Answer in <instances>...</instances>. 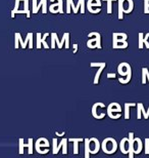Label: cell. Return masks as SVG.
I'll list each match as a JSON object with an SVG mask.
<instances>
[{
	"label": "cell",
	"instance_id": "cell-1",
	"mask_svg": "<svg viewBox=\"0 0 149 158\" xmlns=\"http://www.w3.org/2000/svg\"><path fill=\"white\" fill-rule=\"evenodd\" d=\"M89 146H90V153L97 154L100 150V143L96 138L89 139Z\"/></svg>",
	"mask_w": 149,
	"mask_h": 158
},
{
	"label": "cell",
	"instance_id": "cell-2",
	"mask_svg": "<svg viewBox=\"0 0 149 158\" xmlns=\"http://www.w3.org/2000/svg\"><path fill=\"white\" fill-rule=\"evenodd\" d=\"M134 133H129V138H128V144H129V149H128V154L129 158H134L135 154V149H134Z\"/></svg>",
	"mask_w": 149,
	"mask_h": 158
},
{
	"label": "cell",
	"instance_id": "cell-3",
	"mask_svg": "<svg viewBox=\"0 0 149 158\" xmlns=\"http://www.w3.org/2000/svg\"><path fill=\"white\" fill-rule=\"evenodd\" d=\"M99 106L102 107V108L105 107V105L103 103H96V104H94L93 107H92V115H93V117L94 118H96V119H102L105 116L104 113H101V115H97L96 114V108L97 107H99Z\"/></svg>",
	"mask_w": 149,
	"mask_h": 158
},
{
	"label": "cell",
	"instance_id": "cell-4",
	"mask_svg": "<svg viewBox=\"0 0 149 158\" xmlns=\"http://www.w3.org/2000/svg\"><path fill=\"white\" fill-rule=\"evenodd\" d=\"M113 42H120V41H126L128 36L125 33H113Z\"/></svg>",
	"mask_w": 149,
	"mask_h": 158
},
{
	"label": "cell",
	"instance_id": "cell-5",
	"mask_svg": "<svg viewBox=\"0 0 149 158\" xmlns=\"http://www.w3.org/2000/svg\"><path fill=\"white\" fill-rule=\"evenodd\" d=\"M84 140L82 138H78V139H69V142H73L74 143V154H79V144L80 142H83Z\"/></svg>",
	"mask_w": 149,
	"mask_h": 158
},
{
	"label": "cell",
	"instance_id": "cell-6",
	"mask_svg": "<svg viewBox=\"0 0 149 158\" xmlns=\"http://www.w3.org/2000/svg\"><path fill=\"white\" fill-rule=\"evenodd\" d=\"M105 66H106V64H105L104 62H102V65L100 66L99 70L97 71V73H96V75H95V78H94V84H97V83H98L99 78H100V75H101L102 71H103V69L105 68Z\"/></svg>",
	"mask_w": 149,
	"mask_h": 158
},
{
	"label": "cell",
	"instance_id": "cell-7",
	"mask_svg": "<svg viewBox=\"0 0 149 158\" xmlns=\"http://www.w3.org/2000/svg\"><path fill=\"white\" fill-rule=\"evenodd\" d=\"M136 104L135 103H126L125 104V118L126 119H129L130 118V107H135Z\"/></svg>",
	"mask_w": 149,
	"mask_h": 158
},
{
	"label": "cell",
	"instance_id": "cell-8",
	"mask_svg": "<svg viewBox=\"0 0 149 158\" xmlns=\"http://www.w3.org/2000/svg\"><path fill=\"white\" fill-rule=\"evenodd\" d=\"M84 2H85V0H79V3L77 4V6H75V9L73 12L77 13L78 10H79V7L81 6V13H85V4H84Z\"/></svg>",
	"mask_w": 149,
	"mask_h": 158
},
{
	"label": "cell",
	"instance_id": "cell-9",
	"mask_svg": "<svg viewBox=\"0 0 149 158\" xmlns=\"http://www.w3.org/2000/svg\"><path fill=\"white\" fill-rule=\"evenodd\" d=\"M113 49H127L128 43L127 41H120V42H113Z\"/></svg>",
	"mask_w": 149,
	"mask_h": 158
},
{
	"label": "cell",
	"instance_id": "cell-10",
	"mask_svg": "<svg viewBox=\"0 0 149 158\" xmlns=\"http://www.w3.org/2000/svg\"><path fill=\"white\" fill-rule=\"evenodd\" d=\"M89 37H92V36H95V38L97 40V45L96 47L97 49H101V43H100V38H101V36H100L99 33H97V32H93V33H90L88 35Z\"/></svg>",
	"mask_w": 149,
	"mask_h": 158
},
{
	"label": "cell",
	"instance_id": "cell-11",
	"mask_svg": "<svg viewBox=\"0 0 149 158\" xmlns=\"http://www.w3.org/2000/svg\"><path fill=\"white\" fill-rule=\"evenodd\" d=\"M52 1H58V3H56V4H54V5H51L50 6V12H53V13H57L59 12V2L62 1V0H51V2Z\"/></svg>",
	"mask_w": 149,
	"mask_h": 158
},
{
	"label": "cell",
	"instance_id": "cell-12",
	"mask_svg": "<svg viewBox=\"0 0 149 158\" xmlns=\"http://www.w3.org/2000/svg\"><path fill=\"white\" fill-rule=\"evenodd\" d=\"M85 158H90V146H89V139H85Z\"/></svg>",
	"mask_w": 149,
	"mask_h": 158
},
{
	"label": "cell",
	"instance_id": "cell-13",
	"mask_svg": "<svg viewBox=\"0 0 149 158\" xmlns=\"http://www.w3.org/2000/svg\"><path fill=\"white\" fill-rule=\"evenodd\" d=\"M128 142V138H124V139H121V153L123 154H128V151L126 150V148H125V144Z\"/></svg>",
	"mask_w": 149,
	"mask_h": 158
},
{
	"label": "cell",
	"instance_id": "cell-14",
	"mask_svg": "<svg viewBox=\"0 0 149 158\" xmlns=\"http://www.w3.org/2000/svg\"><path fill=\"white\" fill-rule=\"evenodd\" d=\"M135 142H137L138 143V149L135 150V154H139L141 153V151H142V141H141V139L139 138H134Z\"/></svg>",
	"mask_w": 149,
	"mask_h": 158
},
{
	"label": "cell",
	"instance_id": "cell-15",
	"mask_svg": "<svg viewBox=\"0 0 149 158\" xmlns=\"http://www.w3.org/2000/svg\"><path fill=\"white\" fill-rule=\"evenodd\" d=\"M118 18L121 20L123 18V12H125L123 7V0H118Z\"/></svg>",
	"mask_w": 149,
	"mask_h": 158
},
{
	"label": "cell",
	"instance_id": "cell-16",
	"mask_svg": "<svg viewBox=\"0 0 149 158\" xmlns=\"http://www.w3.org/2000/svg\"><path fill=\"white\" fill-rule=\"evenodd\" d=\"M146 76L148 77V80H149V73H148L147 68H143L142 69V83L143 84L146 83Z\"/></svg>",
	"mask_w": 149,
	"mask_h": 158
},
{
	"label": "cell",
	"instance_id": "cell-17",
	"mask_svg": "<svg viewBox=\"0 0 149 158\" xmlns=\"http://www.w3.org/2000/svg\"><path fill=\"white\" fill-rule=\"evenodd\" d=\"M96 45H97V40H96V38L90 39L87 42V46L89 47V49H94V47H96Z\"/></svg>",
	"mask_w": 149,
	"mask_h": 158
},
{
	"label": "cell",
	"instance_id": "cell-18",
	"mask_svg": "<svg viewBox=\"0 0 149 158\" xmlns=\"http://www.w3.org/2000/svg\"><path fill=\"white\" fill-rule=\"evenodd\" d=\"M67 140L66 139H62V154L66 155L67 154Z\"/></svg>",
	"mask_w": 149,
	"mask_h": 158
},
{
	"label": "cell",
	"instance_id": "cell-19",
	"mask_svg": "<svg viewBox=\"0 0 149 158\" xmlns=\"http://www.w3.org/2000/svg\"><path fill=\"white\" fill-rule=\"evenodd\" d=\"M88 5L89 6H100L101 5V1L100 0H88Z\"/></svg>",
	"mask_w": 149,
	"mask_h": 158
},
{
	"label": "cell",
	"instance_id": "cell-20",
	"mask_svg": "<svg viewBox=\"0 0 149 158\" xmlns=\"http://www.w3.org/2000/svg\"><path fill=\"white\" fill-rule=\"evenodd\" d=\"M103 1H106L107 2V13L110 15L112 12V3L113 1H116V0H103Z\"/></svg>",
	"mask_w": 149,
	"mask_h": 158
},
{
	"label": "cell",
	"instance_id": "cell-21",
	"mask_svg": "<svg viewBox=\"0 0 149 158\" xmlns=\"http://www.w3.org/2000/svg\"><path fill=\"white\" fill-rule=\"evenodd\" d=\"M53 144H52V153L53 154H57L58 151H57V140L56 139H53L52 140Z\"/></svg>",
	"mask_w": 149,
	"mask_h": 158
},
{
	"label": "cell",
	"instance_id": "cell-22",
	"mask_svg": "<svg viewBox=\"0 0 149 158\" xmlns=\"http://www.w3.org/2000/svg\"><path fill=\"white\" fill-rule=\"evenodd\" d=\"M141 113L144 115V119H148V117H149V107H148V110H147V111H145L143 104H141Z\"/></svg>",
	"mask_w": 149,
	"mask_h": 158
},
{
	"label": "cell",
	"instance_id": "cell-23",
	"mask_svg": "<svg viewBox=\"0 0 149 158\" xmlns=\"http://www.w3.org/2000/svg\"><path fill=\"white\" fill-rule=\"evenodd\" d=\"M143 38H144V35L143 33H139V49H142L143 46H144V42H143Z\"/></svg>",
	"mask_w": 149,
	"mask_h": 158
},
{
	"label": "cell",
	"instance_id": "cell-24",
	"mask_svg": "<svg viewBox=\"0 0 149 158\" xmlns=\"http://www.w3.org/2000/svg\"><path fill=\"white\" fill-rule=\"evenodd\" d=\"M131 76H132V73H130L127 75V78L126 79H123V78H120L118 80H120V82L121 83H123V84H126V83H128V82L131 80Z\"/></svg>",
	"mask_w": 149,
	"mask_h": 158
},
{
	"label": "cell",
	"instance_id": "cell-25",
	"mask_svg": "<svg viewBox=\"0 0 149 158\" xmlns=\"http://www.w3.org/2000/svg\"><path fill=\"white\" fill-rule=\"evenodd\" d=\"M28 148H29V154L33 153V140H32V139H30V140H29Z\"/></svg>",
	"mask_w": 149,
	"mask_h": 158
},
{
	"label": "cell",
	"instance_id": "cell-26",
	"mask_svg": "<svg viewBox=\"0 0 149 158\" xmlns=\"http://www.w3.org/2000/svg\"><path fill=\"white\" fill-rule=\"evenodd\" d=\"M145 154H149V139H145Z\"/></svg>",
	"mask_w": 149,
	"mask_h": 158
},
{
	"label": "cell",
	"instance_id": "cell-27",
	"mask_svg": "<svg viewBox=\"0 0 149 158\" xmlns=\"http://www.w3.org/2000/svg\"><path fill=\"white\" fill-rule=\"evenodd\" d=\"M23 142H24L23 139H21V140H20V143H21L20 144V154H23L24 153V150L23 149H24V147L27 146V145H25V144L23 143Z\"/></svg>",
	"mask_w": 149,
	"mask_h": 158
},
{
	"label": "cell",
	"instance_id": "cell-28",
	"mask_svg": "<svg viewBox=\"0 0 149 158\" xmlns=\"http://www.w3.org/2000/svg\"><path fill=\"white\" fill-rule=\"evenodd\" d=\"M141 104L142 103H139L138 104V110H137V118L138 119H141Z\"/></svg>",
	"mask_w": 149,
	"mask_h": 158
},
{
	"label": "cell",
	"instance_id": "cell-29",
	"mask_svg": "<svg viewBox=\"0 0 149 158\" xmlns=\"http://www.w3.org/2000/svg\"><path fill=\"white\" fill-rule=\"evenodd\" d=\"M87 7H88V10L90 12H92V13H98V12H100V10H101V8H97V9H92V7H90V6H88L87 5Z\"/></svg>",
	"mask_w": 149,
	"mask_h": 158
},
{
	"label": "cell",
	"instance_id": "cell-30",
	"mask_svg": "<svg viewBox=\"0 0 149 158\" xmlns=\"http://www.w3.org/2000/svg\"><path fill=\"white\" fill-rule=\"evenodd\" d=\"M148 37H149V33L147 34V35H146L144 38H143V42H144V44L146 45V47H147V49H149V43L147 42V39H148Z\"/></svg>",
	"mask_w": 149,
	"mask_h": 158
},
{
	"label": "cell",
	"instance_id": "cell-31",
	"mask_svg": "<svg viewBox=\"0 0 149 158\" xmlns=\"http://www.w3.org/2000/svg\"><path fill=\"white\" fill-rule=\"evenodd\" d=\"M116 74L115 73H108L107 74V78H115Z\"/></svg>",
	"mask_w": 149,
	"mask_h": 158
},
{
	"label": "cell",
	"instance_id": "cell-32",
	"mask_svg": "<svg viewBox=\"0 0 149 158\" xmlns=\"http://www.w3.org/2000/svg\"><path fill=\"white\" fill-rule=\"evenodd\" d=\"M144 4H145L144 9H147V8H149V0H144Z\"/></svg>",
	"mask_w": 149,
	"mask_h": 158
},
{
	"label": "cell",
	"instance_id": "cell-33",
	"mask_svg": "<svg viewBox=\"0 0 149 158\" xmlns=\"http://www.w3.org/2000/svg\"><path fill=\"white\" fill-rule=\"evenodd\" d=\"M55 135L57 136H64V135H66V133H59L56 132V133H55Z\"/></svg>",
	"mask_w": 149,
	"mask_h": 158
},
{
	"label": "cell",
	"instance_id": "cell-34",
	"mask_svg": "<svg viewBox=\"0 0 149 158\" xmlns=\"http://www.w3.org/2000/svg\"><path fill=\"white\" fill-rule=\"evenodd\" d=\"M61 147H62V141L60 142V144H57V151H59V150H60Z\"/></svg>",
	"mask_w": 149,
	"mask_h": 158
},
{
	"label": "cell",
	"instance_id": "cell-35",
	"mask_svg": "<svg viewBox=\"0 0 149 158\" xmlns=\"http://www.w3.org/2000/svg\"><path fill=\"white\" fill-rule=\"evenodd\" d=\"M74 49H75V53H76V52H77L78 50V44H74Z\"/></svg>",
	"mask_w": 149,
	"mask_h": 158
},
{
	"label": "cell",
	"instance_id": "cell-36",
	"mask_svg": "<svg viewBox=\"0 0 149 158\" xmlns=\"http://www.w3.org/2000/svg\"><path fill=\"white\" fill-rule=\"evenodd\" d=\"M38 37H39L38 38V47H40V34H38Z\"/></svg>",
	"mask_w": 149,
	"mask_h": 158
},
{
	"label": "cell",
	"instance_id": "cell-37",
	"mask_svg": "<svg viewBox=\"0 0 149 158\" xmlns=\"http://www.w3.org/2000/svg\"><path fill=\"white\" fill-rule=\"evenodd\" d=\"M144 12H145V13H149V8H147V9H144Z\"/></svg>",
	"mask_w": 149,
	"mask_h": 158
}]
</instances>
